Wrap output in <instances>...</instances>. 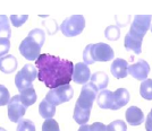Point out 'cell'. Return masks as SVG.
<instances>
[{
    "instance_id": "7402d4cb",
    "label": "cell",
    "mask_w": 152,
    "mask_h": 131,
    "mask_svg": "<svg viewBox=\"0 0 152 131\" xmlns=\"http://www.w3.org/2000/svg\"><path fill=\"white\" fill-rule=\"evenodd\" d=\"M12 36L9 20L6 15H0V38H8Z\"/></svg>"
},
{
    "instance_id": "7a4b0ae2",
    "label": "cell",
    "mask_w": 152,
    "mask_h": 131,
    "mask_svg": "<svg viewBox=\"0 0 152 131\" xmlns=\"http://www.w3.org/2000/svg\"><path fill=\"white\" fill-rule=\"evenodd\" d=\"M114 56L115 53L113 48L107 43L89 44L83 51V60L86 66L92 64L96 61L107 62L113 60Z\"/></svg>"
},
{
    "instance_id": "d6a6232c",
    "label": "cell",
    "mask_w": 152,
    "mask_h": 131,
    "mask_svg": "<svg viewBox=\"0 0 152 131\" xmlns=\"http://www.w3.org/2000/svg\"><path fill=\"white\" fill-rule=\"evenodd\" d=\"M145 130L146 131H152V117L148 114V118L145 120Z\"/></svg>"
},
{
    "instance_id": "e575fe53",
    "label": "cell",
    "mask_w": 152,
    "mask_h": 131,
    "mask_svg": "<svg viewBox=\"0 0 152 131\" xmlns=\"http://www.w3.org/2000/svg\"><path fill=\"white\" fill-rule=\"evenodd\" d=\"M0 131H7V130L5 128H1V127H0Z\"/></svg>"
},
{
    "instance_id": "9c48e42d",
    "label": "cell",
    "mask_w": 152,
    "mask_h": 131,
    "mask_svg": "<svg viewBox=\"0 0 152 131\" xmlns=\"http://www.w3.org/2000/svg\"><path fill=\"white\" fill-rule=\"evenodd\" d=\"M151 15H136L134 17V20L131 26L129 32H132L134 34L144 38L146 32L150 28V24H151Z\"/></svg>"
},
{
    "instance_id": "7c38bea8",
    "label": "cell",
    "mask_w": 152,
    "mask_h": 131,
    "mask_svg": "<svg viewBox=\"0 0 152 131\" xmlns=\"http://www.w3.org/2000/svg\"><path fill=\"white\" fill-rule=\"evenodd\" d=\"M142 41L143 38L139 36L136 34H134L132 32H128L125 36V41H124V46L127 51H132L135 54H140L142 52Z\"/></svg>"
},
{
    "instance_id": "6da1fadb",
    "label": "cell",
    "mask_w": 152,
    "mask_h": 131,
    "mask_svg": "<svg viewBox=\"0 0 152 131\" xmlns=\"http://www.w3.org/2000/svg\"><path fill=\"white\" fill-rule=\"evenodd\" d=\"M38 78L50 89L68 85L73 79L74 64L69 60L43 53L35 61Z\"/></svg>"
},
{
    "instance_id": "3957f363",
    "label": "cell",
    "mask_w": 152,
    "mask_h": 131,
    "mask_svg": "<svg viewBox=\"0 0 152 131\" xmlns=\"http://www.w3.org/2000/svg\"><path fill=\"white\" fill-rule=\"evenodd\" d=\"M85 28V18L82 15H73L66 18L60 25V31L65 36L73 38L80 35Z\"/></svg>"
},
{
    "instance_id": "44dd1931",
    "label": "cell",
    "mask_w": 152,
    "mask_h": 131,
    "mask_svg": "<svg viewBox=\"0 0 152 131\" xmlns=\"http://www.w3.org/2000/svg\"><path fill=\"white\" fill-rule=\"evenodd\" d=\"M90 114L91 111L90 110H85V109H81L77 105H75V110H74V115L73 118L76 121V123L81 125H84L88 123V121L90 120Z\"/></svg>"
},
{
    "instance_id": "d4e9b609",
    "label": "cell",
    "mask_w": 152,
    "mask_h": 131,
    "mask_svg": "<svg viewBox=\"0 0 152 131\" xmlns=\"http://www.w3.org/2000/svg\"><path fill=\"white\" fill-rule=\"evenodd\" d=\"M28 36H31L33 40H35L41 46H42L43 43H45V34L41 28H34V30H32V31L28 33Z\"/></svg>"
},
{
    "instance_id": "5bb4252c",
    "label": "cell",
    "mask_w": 152,
    "mask_h": 131,
    "mask_svg": "<svg viewBox=\"0 0 152 131\" xmlns=\"http://www.w3.org/2000/svg\"><path fill=\"white\" fill-rule=\"evenodd\" d=\"M125 117L127 123L131 125H140L144 121V113L137 106H131L129 109H127Z\"/></svg>"
},
{
    "instance_id": "4fadbf2b",
    "label": "cell",
    "mask_w": 152,
    "mask_h": 131,
    "mask_svg": "<svg viewBox=\"0 0 152 131\" xmlns=\"http://www.w3.org/2000/svg\"><path fill=\"white\" fill-rule=\"evenodd\" d=\"M110 71L113 76L117 79L125 78L128 75V63L126 60L117 58L113 61V64L110 66Z\"/></svg>"
},
{
    "instance_id": "8d00e7d4",
    "label": "cell",
    "mask_w": 152,
    "mask_h": 131,
    "mask_svg": "<svg viewBox=\"0 0 152 131\" xmlns=\"http://www.w3.org/2000/svg\"><path fill=\"white\" fill-rule=\"evenodd\" d=\"M150 30H151V33H152V26H151V28H150Z\"/></svg>"
},
{
    "instance_id": "f546056e",
    "label": "cell",
    "mask_w": 152,
    "mask_h": 131,
    "mask_svg": "<svg viewBox=\"0 0 152 131\" xmlns=\"http://www.w3.org/2000/svg\"><path fill=\"white\" fill-rule=\"evenodd\" d=\"M28 18V16L27 15H12L10 16V22H12V24L13 26L15 27H19V26H22L24 23H25L26 20Z\"/></svg>"
},
{
    "instance_id": "4316f807",
    "label": "cell",
    "mask_w": 152,
    "mask_h": 131,
    "mask_svg": "<svg viewBox=\"0 0 152 131\" xmlns=\"http://www.w3.org/2000/svg\"><path fill=\"white\" fill-rule=\"evenodd\" d=\"M16 131H35V124L28 119H22L18 122Z\"/></svg>"
},
{
    "instance_id": "ac0fdd59",
    "label": "cell",
    "mask_w": 152,
    "mask_h": 131,
    "mask_svg": "<svg viewBox=\"0 0 152 131\" xmlns=\"http://www.w3.org/2000/svg\"><path fill=\"white\" fill-rule=\"evenodd\" d=\"M91 83L96 87L98 90H103L108 86L109 78H108L106 72L98 71V72H95V74H93V75L91 76Z\"/></svg>"
},
{
    "instance_id": "2e32d148",
    "label": "cell",
    "mask_w": 152,
    "mask_h": 131,
    "mask_svg": "<svg viewBox=\"0 0 152 131\" xmlns=\"http://www.w3.org/2000/svg\"><path fill=\"white\" fill-rule=\"evenodd\" d=\"M17 69V59L14 56H5L0 58V71L4 74H13Z\"/></svg>"
},
{
    "instance_id": "ffe728a7",
    "label": "cell",
    "mask_w": 152,
    "mask_h": 131,
    "mask_svg": "<svg viewBox=\"0 0 152 131\" xmlns=\"http://www.w3.org/2000/svg\"><path fill=\"white\" fill-rule=\"evenodd\" d=\"M39 113H40V115L43 119H45V120L52 119L53 115H55V113H56V106L52 105L51 103H49V102L45 98V100L40 103Z\"/></svg>"
},
{
    "instance_id": "30bf717a",
    "label": "cell",
    "mask_w": 152,
    "mask_h": 131,
    "mask_svg": "<svg viewBox=\"0 0 152 131\" xmlns=\"http://www.w3.org/2000/svg\"><path fill=\"white\" fill-rule=\"evenodd\" d=\"M149 72H150V66L143 59H140L139 61L128 66V74L137 80H146Z\"/></svg>"
},
{
    "instance_id": "277c9868",
    "label": "cell",
    "mask_w": 152,
    "mask_h": 131,
    "mask_svg": "<svg viewBox=\"0 0 152 131\" xmlns=\"http://www.w3.org/2000/svg\"><path fill=\"white\" fill-rule=\"evenodd\" d=\"M37 77H38V71L35 67L31 63H27L22 68V70L17 72L15 77V85L19 92H22L26 88L33 87L32 83L35 80Z\"/></svg>"
},
{
    "instance_id": "d6986e66",
    "label": "cell",
    "mask_w": 152,
    "mask_h": 131,
    "mask_svg": "<svg viewBox=\"0 0 152 131\" xmlns=\"http://www.w3.org/2000/svg\"><path fill=\"white\" fill-rule=\"evenodd\" d=\"M19 97H20V102L23 103V105L25 106V107H28V106L33 105L35 103V101H37V93H35V90H34L33 87H28L20 92Z\"/></svg>"
},
{
    "instance_id": "ba28073f",
    "label": "cell",
    "mask_w": 152,
    "mask_h": 131,
    "mask_svg": "<svg viewBox=\"0 0 152 131\" xmlns=\"http://www.w3.org/2000/svg\"><path fill=\"white\" fill-rule=\"evenodd\" d=\"M8 105V118L12 122H19L26 112V107L20 102L19 95L13 96Z\"/></svg>"
},
{
    "instance_id": "4dcf8cb0",
    "label": "cell",
    "mask_w": 152,
    "mask_h": 131,
    "mask_svg": "<svg viewBox=\"0 0 152 131\" xmlns=\"http://www.w3.org/2000/svg\"><path fill=\"white\" fill-rule=\"evenodd\" d=\"M10 50V41L8 38H0V56H5Z\"/></svg>"
},
{
    "instance_id": "484cf974",
    "label": "cell",
    "mask_w": 152,
    "mask_h": 131,
    "mask_svg": "<svg viewBox=\"0 0 152 131\" xmlns=\"http://www.w3.org/2000/svg\"><path fill=\"white\" fill-rule=\"evenodd\" d=\"M107 131H127V125L123 120H115L107 125Z\"/></svg>"
},
{
    "instance_id": "d590c367",
    "label": "cell",
    "mask_w": 152,
    "mask_h": 131,
    "mask_svg": "<svg viewBox=\"0 0 152 131\" xmlns=\"http://www.w3.org/2000/svg\"><path fill=\"white\" fill-rule=\"evenodd\" d=\"M149 115H150V117H152V109H151V111L149 112Z\"/></svg>"
},
{
    "instance_id": "836d02e7",
    "label": "cell",
    "mask_w": 152,
    "mask_h": 131,
    "mask_svg": "<svg viewBox=\"0 0 152 131\" xmlns=\"http://www.w3.org/2000/svg\"><path fill=\"white\" fill-rule=\"evenodd\" d=\"M78 131H91V128H90V125L84 124V125H81V128L78 129Z\"/></svg>"
},
{
    "instance_id": "f1b7e54d",
    "label": "cell",
    "mask_w": 152,
    "mask_h": 131,
    "mask_svg": "<svg viewBox=\"0 0 152 131\" xmlns=\"http://www.w3.org/2000/svg\"><path fill=\"white\" fill-rule=\"evenodd\" d=\"M10 101L9 92L4 85H0V106L7 105Z\"/></svg>"
},
{
    "instance_id": "603a6c76",
    "label": "cell",
    "mask_w": 152,
    "mask_h": 131,
    "mask_svg": "<svg viewBox=\"0 0 152 131\" xmlns=\"http://www.w3.org/2000/svg\"><path fill=\"white\" fill-rule=\"evenodd\" d=\"M140 94L143 98L152 101V79H146L141 83Z\"/></svg>"
},
{
    "instance_id": "5b68a950",
    "label": "cell",
    "mask_w": 152,
    "mask_h": 131,
    "mask_svg": "<svg viewBox=\"0 0 152 131\" xmlns=\"http://www.w3.org/2000/svg\"><path fill=\"white\" fill-rule=\"evenodd\" d=\"M73 95H74L73 87L68 84V85H64V86H60V87L51 89L50 92L47 94L45 100L48 101L49 103H51L52 105L57 106L65 103V102L70 101Z\"/></svg>"
},
{
    "instance_id": "e0dca14e",
    "label": "cell",
    "mask_w": 152,
    "mask_h": 131,
    "mask_svg": "<svg viewBox=\"0 0 152 131\" xmlns=\"http://www.w3.org/2000/svg\"><path fill=\"white\" fill-rule=\"evenodd\" d=\"M98 105L101 109H110L114 105V93L108 90V89H103L101 90L99 95H98Z\"/></svg>"
},
{
    "instance_id": "8992f818",
    "label": "cell",
    "mask_w": 152,
    "mask_h": 131,
    "mask_svg": "<svg viewBox=\"0 0 152 131\" xmlns=\"http://www.w3.org/2000/svg\"><path fill=\"white\" fill-rule=\"evenodd\" d=\"M41 45L33 40L31 36L27 35V38H25L22 43L19 44L18 50L20 52V54L25 58L26 60L30 61H37L38 58L40 56V51H41Z\"/></svg>"
},
{
    "instance_id": "9a60e30c",
    "label": "cell",
    "mask_w": 152,
    "mask_h": 131,
    "mask_svg": "<svg viewBox=\"0 0 152 131\" xmlns=\"http://www.w3.org/2000/svg\"><path fill=\"white\" fill-rule=\"evenodd\" d=\"M129 101V93L126 88H118L114 92V105L111 107L113 111L119 110L121 107L125 106Z\"/></svg>"
},
{
    "instance_id": "1f68e13d",
    "label": "cell",
    "mask_w": 152,
    "mask_h": 131,
    "mask_svg": "<svg viewBox=\"0 0 152 131\" xmlns=\"http://www.w3.org/2000/svg\"><path fill=\"white\" fill-rule=\"evenodd\" d=\"M91 131H107V125H104L101 122H94L93 124L90 125Z\"/></svg>"
},
{
    "instance_id": "cb8c5ba5",
    "label": "cell",
    "mask_w": 152,
    "mask_h": 131,
    "mask_svg": "<svg viewBox=\"0 0 152 131\" xmlns=\"http://www.w3.org/2000/svg\"><path fill=\"white\" fill-rule=\"evenodd\" d=\"M104 36L109 41H117L121 36V30L118 26L110 25L108 26L104 31Z\"/></svg>"
},
{
    "instance_id": "83f0119b",
    "label": "cell",
    "mask_w": 152,
    "mask_h": 131,
    "mask_svg": "<svg viewBox=\"0 0 152 131\" xmlns=\"http://www.w3.org/2000/svg\"><path fill=\"white\" fill-rule=\"evenodd\" d=\"M42 131H60L59 130V124L53 119L45 120L42 124Z\"/></svg>"
},
{
    "instance_id": "8fae6325",
    "label": "cell",
    "mask_w": 152,
    "mask_h": 131,
    "mask_svg": "<svg viewBox=\"0 0 152 131\" xmlns=\"http://www.w3.org/2000/svg\"><path fill=\"white\" fill-rule=\"evenodd\" d=\"M91 79V70L84 62H78L74 64L73 71V80L76 84L85 85Z\"/></svg>"
},
{
    "instance_id": "52a82bcc",
    "label": "cell",
    "mask_w": 152,
    "mask_h": 131,
    "mask_svg": "<svg viewBox=\"0 0 152 131\" xmlns=\"http://www.w3.org/2000/svg\"><path fill=\"white\" fill-rule=\"evenodd\" d=\"M96 93H98V89L92 83H88V84L83 85L80 97L76 102V105L81 109H85V110L91 111L93 102L96 98Z\"/></svg>"
}]
</instances>
